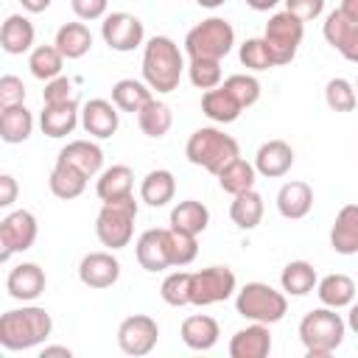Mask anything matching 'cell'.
Wrapping results in <instances>:
<instances>
[{
  "label": "cell",
  "instance_id": "6da1fadb",
  "mask_svg": "<svg viewBox=\"0 0 358 358\" xmlns=\"http://www.w3.org/2000/svg\"><path fill=\"white\" fill-rule=\"evenodd\" d=\"M50 333H53V319L39 305L11 308L0 316V347L8 352L34 350L45 344Z\"/></svg>",
  "mask_w": 358,
  "mask_h": 358
},
{
  "label": "cell",
  "instance_id": "7a4b0ae2",
  "mask_svg": "<svg viewBox=\"0 0 358 358\" xmlns=\"http://www.w3.org/2000/svg\"><path fill=\"white\" fill-rule=\"evenodd\" d=\"M143 81L157 95H168L179 87L185 67V56L171 36H151L143 45Z\"/></svg>",
  "mask_w": 358,
  "mask_h": 358
},
{
  "label": "cell",
  "instance_id": "3957f363",
  "mask_svg": "<svg viewBox=\"0 0 358 358\" xmlns=\"http://www.w3.org/2000/svg\"><path fill=\"white\" fill-rule=\"evenodd\" d=\"M344 336H347V322L341 319V313H336V308L327 305L308 310L299 322V341L305 344L308 358L333 355L341 347Z\"/></svg>",
  "mask_w": 358,
  "mask_h": 358
},
{
  "label": "cell",
  "instance_id": "277c9868",
  "mask_svg": "<svg viewBox=\"0 0 358 358\" xmlns=\"http://www.w3.org/2000/svg\"><path fill=\"white\" fill-rule=\"evenodd\" d=\"M185 157H187V162H193L210 173H218L227 162L241 157V145L232 134H227L215 126H201L187 137Z\"/></svg>",
  "mask_w": 358,
  "mask_h": 358
},
{
  "label": "cell",
  "instance_id": "5b68a950",
  "mask_svg": "<svg viewBox=\"0 0 358 358\" xmlns=\"http://www.w3.org/2000/svg\"><path fill=\"white\" fill-rule=\"evenodd\" d=\"M235 310L249 322L277 324L288 313V294L255 280L235 291Z\"/></svg>",
  "mask_w": 358,
  "mask_h": 358
},
{
  "label": "cell",
  "instance_id": "8992f818",
  "mask_svg": "<svg viewBox=\"0 0 358 358\" xmlns=\"http://www.w3.org/2000/svg\"><path fill=\"white\" fill-rule=\"evenodd\" d=\"M137 213H140V204L134 201V196L103 201V207L98 210V218H95V235H98V241L106 249H112V252L129 246L131 243V235H134Z\"/></svg>",
  "mask_w": 358,
  "mask_h": 358
},
{
  "label": "cell",
  "instance_id": "52a82bcc",
  "mask_svg": "<svg viewBox=\"0 0 358 358\" xmlns=\"http://www.w3.org/2000/svg\"><path fill=\"white\" fill-rule=\"evenodd\" d=\"M235 48V28L224 17H207L185 36V53L190 59H224Z\"/></svg>",
  "mask_w": 358,
  "mask_h": 358
},
{
  "label": "cell",
  "instance_id": "ba28073f",
  "mask_svg": "<svg viewBox=\"0 0 358 358\" xmlns=\"http://www.w3.org/2000/svg\"><path fill=\"white\" fill-rule=\"evenodd\" d=\"M302 36H305V22L299 17H294L291 11H277V14L268 17L263 39L271 48V56H274L277 67L294 62V56L302 45Z\"/></svg>",
  "mask_w": 358,
  "mask_h": 358
},
{
  "label": "cell",
  "instance_id": "9c48e42d",
  "mask_svg": "<svg viewBox=\"0 0 358 358\" xmlns=\"http://www.w3.org/2000/svg\"><path fill=\"white\" fill-rule=\"evenodd\" d=\"M235 291H238V280L229 266H207L201 271H193L190 305L207 308L215 302H227L229 296H235Z\"/></svg>",
  "mask_w": 358,
  "mask_h": 358
},
{
  "label": "cell",
  "instance_id": "30bf717a",
  "mask_svg": "<svg viewBox=\"0 0 358 358\" xmlns=\"http://www.w3.org/2000/svg\"><path fill=\"white\" fill-rule=\"evenodd\" d=\"M36 235H39L36 215L31 210H11L0 221V260L8 263L11 255L28 252L34 246Z\"/></svg>",
  "mask_w": 358,
  "mask_h": 358
},
{
  "label": "cell",
  "instance_id": "8fae6325",
  "mask_svg": "<svg viewBox=\"0 0 358 358\" xmlns=\"http://www.w3.org/2000/svg\"><path fill=\"white\" fill-rule=\"evenodd\" d=\"M159 341V324L157 319L145 316V313H131L117 324V347L126 355H148Z\"/></svg>",
  "mask_w": 358,
  "mask_h": 358
},
{
  "label": "cell",
  "instance_id": "7c38bea8",
  "mask_svg": "<svg viewBox=\"0 0 358 358\" xmlns=\"http://www.w3.org/2000/svg\"><path fill=\"white\" fill-rule=\"evenodd\" d=\"M101 36H103V42H106L112 50H117V53H131L134 48L143 45L145 28H143L140 17H134V14H129V11H112V14H106L103 22H101Z\"/></svg>",
  "mask_w": 358,
  "mask_h": 358
},
{
  "label": "cell",
  "instance_id": "4fadbf2b",
  "mask_svg": "<svg viewBox=\"0 0 358 358\" xmlns=\"http://www.w3.org/2000/svg\"><path fill=\"white\" fill-rule=\"evenodd\" d=\"M78 280L87 288H112L120 280V260L112 255V249L103 252H87L78 263Z\"/></svg>",
  "mask_w": 358,
  "mask_h": 358
},
{
  "label": "cell",
  "instance_id": "5bb4252c",
  "mask_svg": "<svg viewBox=\"0 0 358 358\" xmlns=\"http://www.w3.org/2000/svg\"><path fill=\"white\" fill-rule=\"evenodd\" d=\"M81 126H84V131L90 137L106 140L120 126V109L106 98H92V101H87L81 106Z\"/></svg>",
  "mask_w": 358,
  "mask_h": 358
},
{
  "label": "cell",
  "instance_id": "9a60e30c",
  "mask_svg": "<svg viewBox=\"0 0 358 358\" xmlns=\"http://www.w3.org/2000/svg\"><path fill=\"white\" fill-rule=\"evenodd\" d=\"M134 257L140 268L145 271H165L171 268L168 257V227H151L145 229L134 243Z\"/></svg>",
  "mask_w": 358,
  "mask_h": 358
},
{
  "label": "cell",
  "instance_id": "2e32d148",
  "mask_svg": "<svg viewBox=\"0 0 358 358\" xmlns=\"http://www.w3.org/2000/svg\"><path fill=\"white\" fill-rule=\"evenodd\" d=\"M45 285H48V277H45V271L36 263H20L6 277L8 296L20 299V302H34L36 296L45 294Z\"/></svg>",
  "mask_w": 358,
  "mask_h": 358
},
{
  "label": "cell",
  "instance_id": "e0dca14e",
  "mask_svg": "<svg viewBox=\"0 0 358 358\" xmlns=\"http://www.w3.org/2000/svg\"><path fill=\"white\" fill-rule=\"evenodd\" d=\"M78 120H81V109H78V101L76 98L62 101V103H45L42 112H39L42 134H48L53 140L73 134V129L78 126Z\"/></svg>",
  "mask_w": 358,
  "mask_h": 358
},
{
  "label": "cell",
  "instance_id": "ac0fdd59",
  "mask_svg": "<svg viewBox=\"0 0 358 358\" xmlns=\"http://www.w3.org/2000/svg\"><path fill=\"white\" fill-rule=\"evenodd\" d=\"M271 352V333L268 324L252 322L229 338V358H266Z\"/></svg>",
  "mask_w": 358,
  "mask_h": 358
},
{
  "label": "cell",
  "instance_id": "d6986e66",
  "mask_svg": "<svg viewBox=\"0 0 358 358\" xmlns=\"http://www.w3.org/2000/svg\"><path fill=\"white\" fill-rule=\"evenodd\" d=\"M294 165V148L285 140H266L255 154V168L266 179H280Z\"/></svg>",
  "mask_w": 358,
  "mask_h": 358
},
{
  "label": "cell",
  "instance_id": "ffe728a7",
  "mask_svg": "<svg viewBox=\"0 0 358 358\" xmlns=\"http://www.w3.org/2000/svg\"><path fill=\"white\" fill-rule=\"evenodd\" d=\"M313 207V187L302 179H291L277 190V210L288 221H299Z\"/></svg>",
  "mask_w": 358,
  "mask_h": 358
},
{
  "label": "cell",
  "instance_id": "44dd1931",
  "mask_svg": "<svg viewBox=\"0 0 358 358\" xmlns=\"http://www.w3.org/2000/svg\"><path fill=\"white\" fill-rule=\"evenodd\" d=\"M179 336H182L185 347H190V350H196V352H207V350H213V347L218 344L221 327H218V322H215L213 316H207V313H193V316H187V319L182 322Z\"/></svg>",
  "mask_w": 358,
  "mask_h": 358
},
{
  "label": "cell",
  "instance_id": "7402d4cb",
  "mask_svg": "<svg viewBox=\"0 0 358 358\" xmlns=\"http://www.w3.org/2000/svg\"><path fill=\"white\" fill-rule=\"evenodd\" d=\"M330 249L336 255H358V204H344L330 227Z\"/></svg>",
  "mask_w": 358,
  "mask_h": 358
},
{
  "label": "cell",
  "instance_id": "603a6c76",
  "mask_svg": "<svg viewBox=\"0 0 358 358\" xmlns=\"http://www.w3.org/2000/svg\"><path fill=\"white\" fill-rule=\"evenodd\" d=\"M34 22L25 14H8L6 22L0 25V48L11 56H22L28 50H34Z\"/></svg>",
  "mask_w": 358,
  "mask_h": 358
},
{
  "label": "cell",
  "instance_id": "cb8c5ba5",
  "mask_svg": "<svg viewBox=\"0 0 358 358\" xmlns=\"http://www.w3.org/2000/svg\"><path fill=\"white\" fill-rule=\"evenodd\" d=\"M56 159H59V162H67V165H73V168H78V171H84L90 179L103 171V151H101V145L92 143V140H70V143L59 151Z\"/></svg>",
  "mask_w": 358,
  "mask_h": 358
},
{
  "label": "cell",
  "instance_id": "d4e9b609",
  "mask_svg": "<svg viewBox=\"0 0 358 358\" xmlns=\"http://www.w3.org/2000/svg\"><path fill=\"white\" fill-rule=\"evenodd\" d=\"M95 193L101 201H115V199H126V196H134V173L129 165H112V168H103L98 173V182H95Z\"/></svg>",
  "mask_w": 358,
  "mask_h": 358
},
{
  "label": "cell",
  "instance_id": "484cf974",
  "mask_svg": "<svg viewBox=\"0 0 358 358\" xmlns=\"http://www.w3.org/2000/svg\"><path fill=\"white\" fill-rule=\"evenodd\" d=\"M173 193H176V176L168 168L148 171L140 182V201L148 207H165L168 201H173Z\"/></svg>",
  "mask_w": 358,
  "mask_h": 358
},
{
  "label": "cell",
  "instance_id": "4316f807",
  "mask_svg": "<svg viewBox=\"0 0 358 358\" xmlns=\"http://www.w3.org/2000/svg\"><path fill=\"white\" fill-rule=\"evenodd\" d=\"M31 131H34V115L25 103L0 109V137H3V143H8V145L25 143L31 137Z\"/></svg>",
  "mask_w": 358,
  "mask_h": 358
},
{
  "label": "cell",
  "instance_id": "83f0119b",
  "mask_svg": "<svg viewBox=\"0 0 358 358\" xmlns=\"http://www.w3.org/2000/svg\"><path fill=\"white\" fill-rule=\"evenodd\" d=\"M87 182H90V176L84 171H78V168L56 159V165L50 171V179H48V187H50V193L56 199L70 201V199H78L87 190Z\"/></svg>",
  "mask_w": 358,
  "mask_h": 358
},
{
  "label": "cell",
  "instance_id": "f1b7e54d",
  "mask_svg": "<svg viewBox=\"0 0 358 358\" xmlns=\"http://www.w3.org/2000/svg\"><path fill=\"white\" fill-rule=\"evenodd\" d=\"M137 126H140V131H143L145 137L159 140V137H165V134L171 131V126H173V112H171V106H168L165 101L151 98V101H145V103L140 106V112H137Z\"/></svg>",
  "mask_w": 358,
  "mask_h": 358
},
{
  "label": "cell",
  "instance_id": "f546056e",
  "mask_svg": "<svg viewBox=\"0 0 358 358\" xmlns=\"http://www.w3.org/2000/svg\"><path fill=\"white\" fill-rule=\"evenodd\" d=\"M316 296L327 308H336V310L338 308H350L355 302V282H352V277L338 274V271L327 274V277H322L316 282Z\"/></svg>",
  "mask_w": 358,
  "mask_h": 358
},
{
  "label": "cell",
  "instance_id": "4dcf8cb0",
  "mask_svg": "<svg viewBox=\"0 0 358 358\" xmlns=\"http://www.w3.org/2000/svg\"><path fill=\"white\" fill-rule=\"evenodd\" d=\"M215 176H218V185H221L224 193L238 196V193H246V190L255 187L257 168H255V162H246L243 157H235V159L227 162Z\"/></svg>",
  "mask_w": 358,
  "mask_h": 358
},
{
  "label": "cell",
  "instance_id": "1f68e13d",
  "mask_svg": "<svg viewBox=\"0 0 358 358\" xmlns=\"http://www.w3.org/2000/svg\"><path fill=\"white\" fill-rule=\"evenodd\" d=\"M201 112H204L213 123H235V120L241 117L243 106L218 84V87H213V90H207V92L201 95Z\"/></svg>",
  "mask_w": 358,
  "mask_h": 358
},
{
  "label": "cell",
  "instance_id": "d6a6232c",
  "mask_svg": "<svg viewBox=\"0 0 358 358\" xmlns=\"http://www.w3.org/2000/svg\"><path fill=\"white\" fill-rule=\"evenodd\" d=\"M263 210H266L263 196L252 187V190H246V193L232 196L229 218H232V224H235L238 229H255V227L263 221Z\"/></svg>",
  "mask_w": 358,
  "mask_h": 358
},
{
  "label": "cell",
  "instance_id": "836d02e7",
  "mask_svg": "<svg viewBox=\"0 0 358 358\" xmlns=\"http://www.w3.org/2000/svg\"><path fill=\"white\" fill-rule=\"evenodd\" d=\"M53 45L62 50L64 59H81L90 53L92 48V34L84 22H64L59 31H56V39Z\"/></svg>",
  "mask_w": 358,
  "mask_h": 358
},
{
  "label": "cell",
  "instance_id": "e575fe53",
  "mask_svg": "<svg viewBox=\"0 0 358 358\" xmlns=\"http://www.w3.org/2000/svg\"><path fill=\"white\" fill-rule=\"evenodd\" d=\"M316 282H319L316 268L308 260H291L280 274V285L288 296H305L316 288Z\"/></svg>",
  "mask_w": 358,
  "mask_h": 358
},
{
  "label": "cell",
  "instance_id": "d590c367",
  "mask_svg": "<svg viewBox=\"0 0 358 358\" xmlns=\"http://www.w3.org/2000/svg\"><path fill=\"white\" fill-rule=\"evenodd\" d=\"M151 87L145 81H137V78H120L112 84V103L120 109V112H131L137 115L140 106L145 101H151Z\"/></svg>",
  "mask_w": 358,
  "mask_h": 358
},
{
  "label": "cell",
  "instance_id": "8d00e7d4",
  "mask_svg": "<svg viewBox=\"0 0 358 358\" xmlns=\"http://www.w3.org/2000/svg\"><path fill=\"white\" fill-rule=\"evenodd\" d=\"M207 224H210V210L196 199H185L171 210V227L173 229L199 235L207 229Z\"/></svg>",
  "mask_w": 358,
  "mask_h": 358
},
{
  "label": "cell",
  "instance_id": "74e56055",
  "mask_svg": "<svg viewBox=\"0 0 358 358\" xmlns=\"http://www.w3.org/2000/svg\"><path fill=\"white\" fill-rule=\"evenodd\" d=\"M28 67H31V76L39 78V81H50L56 76H62V67H64V56L56 45H36L31 53H28Z\"/></svg>",
  "mask_w": 358,
  "mask_h": 358
},
{
  "label": "cell",
  "instance_id": "f35d334b",
  "mask_svg": "<svg viewBox=\"0 0 358 358\" xmlns=\"http://www.w3.org/2000/svg\"><path fill=\"white\" fill-rule=\"evenodd\" d=\"M238 59H241V64H243L246 70H252V73H263V70L277 67V64H274V56H271V48H268V42H266L263 36H249V39L238 48Z\"/></svg>",
  "mask_w": 358,
  "mask_h": 358
},
{
  "label": "cell",
  "instance_id": "ab89813d",
  "mask_svg": "<svg viewBox=\"0 0 358 358\" xmlns=\"http://www.w3.org/2000/svg\"><path fill=\"white\" fill-rule=\"evenodd\" d=\"M196 255H199V241H196V235L168 227V257H171V266H176V268L190 266V263L196 260Z\"/></svg>",
  "mask_w": 358,
  "mask_h": 358
},
{
  "label": "cell",
  "instance_id": "60d3db41",
  "mask_svg": "<svg viewBox=\"0 0 358 358\" xmlns=\"http://www.w3.org/2000/svg\"><path fill=\"white\" fill-rule=\"evenodd\" d=\"M190 280H193V271H171L159 285L162 302L171 308L190 305Z\"/></svg>",
  "mask_w": 358,
  "mask_h": 358
},
{
  "label": "cell",
  "instance_id": "b9f144b4",
  "mask_svg": "<svg viewBox=\"0 0 358 358\" xmlns=\"http://www.w3.org/2000/svg\"><path fill=\"white\" fill-rule=\"evenodd\" d=\"M221 87H224L243 109H249V106H255V103L260 101V81H257L255 76H249V73H235V76L224 78Z\"/></svg>",
  "mask_w": 358,
  "mask_h": 358
},
{
  "label": "cell",
  "instance_id": "7bdbcfd3",
  "mask_svg": "<svg viewBox=\"0 0 358 358\" xmlns=\"http://www.w3.org/2000/svg\"><path fill=\"white\" fill-rule=\"evenodd\" d=\"M324 103L333 109V112H352L355 103H358V92H355V84L347 81V78H330L324 84Z\"/></svg>",
  "mask_w": 358,
  "mask_h": 358
},
{
  "label": "cell",
  "instance_id": "ee69618b",
  "mask_svg": "<svg viewBox=\"0 0 358 358\" xmlns=\"http://www.w3.org/2000/svg\"><path fill=\"white\" fill-rule=\"evenodd\" d=\"M187 78L196 90H213L221 84V62L218 59H190L187 62Z\"/></svg>",
  "mask_w": 358,
  "mask_h": 358
},
{
  "label": "cell",
  "instance_id": "f6af8a7d",
  "mask_svg": "<svg viewBox=\"0 0 358 358\" xmlns=\"http://www.w3.org/2000/svg\"><path fill=\"white\" fill-rule=\"evenodd\" d=\"M352 25H358V22H352L341 8H333V11L324 17L322 34H324V39H327V45H330V48H338V45H341V39L347 36V31H350Z\"/></svg>",
  "mask_w": 358,
  "mask_h": 358
},
{
  "label": "cell",
  "instance_id": "bcb514c9",
  "mask_svg": "<svg viewBox=\"0 0 358 358\" xmlns=\"http://www.w3.org/2000/svg\"><path fill=\"white\" fill-rule=\"evenodd\" d=\"M17 103H25V84H22V78L6 73V76H0V109L17 106Z\"/></svg>",
  "mask_w": 358,
  "mask_h": 358
},
{
  "label": "cell",
  "instance_id": "7dc6e473",
  "mask_svg": "<svg viewBox=\"0 0 358 358\" xmlns=\"http://www.w3.org/2000/svg\"><path fill=\"white\" fill-rule=\"evenodd\" d=\"M70 98H76V95H73V81L67 76H56V78L45 81L42 103H62V101H70Z\"/></svg>",
  "mask_w": 358,
  "mask_h": 358
},
{
  "label": "cell",
  "instance_id": "c3c4849f",
  "mask_svg": "<svg viewBox=\"0 0 358 358\" xmlns=\"http://www.w3.org/2000/svg\"><path fill=\"white\" fill-rule=\"evenodd\" d=\"M70 8L81 22H92V20H103L106 17L109 0H70Z\"/></svg>",
  "mask_w": 358,
  "mask_h": 358
},
{
  "label": "cell",
  "instance_id": "681fc988",
  "mask_svg": "<svg viewBox=\"0 0 358 358\" xmlns=\"http://www.w3.org/2000/svg\"><path fill=\"white\" fill-rule=\"evenodd\" d=\"M282 3H285V11H291L302 22L319 20L322 11H324V0H282Z\"/></svg>",
  "mask_w": 358,
  "mask_h": 358
},
{
  "label": "cell",
  "instance_id": "f907efd6",
  "mask_svg": "<svg viewBox=\"0 0 358 358\" xmlns=\"http://www.w3.org/2000/svg\"><path fill=\"white\" fill-rule=\"evenodd\" d=\"M347 62H352V64H358V25H352L350 31H347V36L341 39V45L336 48Z\"/></svg>",
  "mask_w": 358,
  "mask_h": 358
},
{
  "label": "cell",
  "instance_id": "816d5d0a",
  "mask_svg": "<svg viewBox=\"0 0 358 358\" xmlns=\"http://www.w3.org/2000/svg\"><path fill=\"white\" fill-rule=\"evenodd\" d=\"M17 193H20L17 179L11 173H3L0 176V207H11L17 201Z\"/></svg>",
  "mask_w": 358,
  "mask_h": 358
},
{
  "label": "cell",
  "instance_id": "f5cc1de1",
  "mask_svg": "<svg viewBox=\"0 0 358 358\" xmlns=\"http://www.w3.org/2000/svg\"><path fill=\"white\" fill-rule=\"evenodd\" d=\"M39 358H73V350L64 344H42Z\"/></svg>",
  "mask_w": 358,
  "mask_h": 358
},
{
  "label": "cell",
  "instance_id": "db71d44e",
  "mask_svg": "<svg viewBox=\"0 0 358 358\" xmlns=\"http://www.w3.org/2000/svg\"><path fill=\"white\" fill-rule=\"evenodd\" d=\"M20 3H22V8H25L28 14H42V11L50 8L53 0H20Z\"/></svg>",
  "mask_w": 358,
  "mask_h": 358
},
{
  "label": "cell",
  "instance_id": "11a10c76",
  "mask_svg": "<svg viewBox=\"0 0 358 358\" xmlns=\"http://www.w3.org/2000/svg\"><path fill=\"white\" fill-rule=\"evenodd\" d=\"M344 322H347V330H352V333L358 336V302H352V305H350V310H347V319H344Z\"/></svg>",
  "mask_w": 358,
  "mask_h": 358
},
{
  "label": "cell",
  "instance_id": "9f6ffc18",
  "mask_svg": "<svg viewBox=\"0 0 358 358\" xmlns=\"http://www.w3.org/2000/svg\"><path fill=\"white\" fill-rule=\"evenodd\" d=\"M277 3H282V0H246V6L252 11H271Z\"/></svg>",
  "mask_w": 358,
  "mask_h": 358
},
{
  "label": "cell",
  "instance_id": "6f0895ef",
  "mask_svg": "<svg viewBox=\"0 0 358 358\" xmlns=\"http://www.w3.org/2000/svg\"><path fill=\"white\" fill-rule=\"evenodd\" d=\"M352 22H358V0H341V6H338Z\"/></svg>",
  "mask_w": 358,
  "mask_h": 358
},
{
  "label": "cell",
  "instance_id": "680465c9",
  "mask_svg": "<svg viewBox=\"0 0 358 358\" xmlns=\"http://www.w3.org/2000/svg\"><path fill=\"white\" fill-rule=\"evenodd\" d=\"M201 8H218V6H224L227 0H196Z\"/></svg>",
  "mask_w": 358,
  "mask_h": 358
},
{
  "label": "cell",
  "instance_id": "91938a15",
  "mask_svg": "<svg viewBox=\"0 0 358 358\" xmlns=\"http://www.w3.org/2000/svg\"><path fill=\"white\" fill-rule=\"evenodd\" d=\"M355 92H358V81H355Z\"/></svg>",
  "mask_w": 358,
  "mask_h": 358
}]
</instances>
